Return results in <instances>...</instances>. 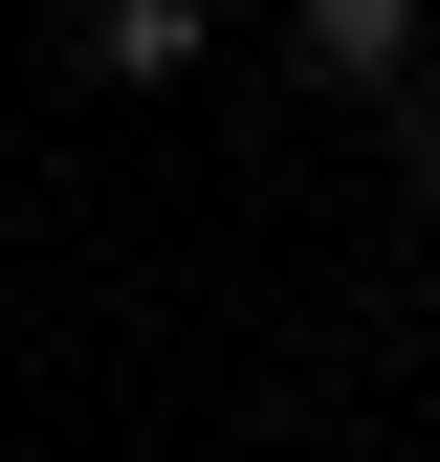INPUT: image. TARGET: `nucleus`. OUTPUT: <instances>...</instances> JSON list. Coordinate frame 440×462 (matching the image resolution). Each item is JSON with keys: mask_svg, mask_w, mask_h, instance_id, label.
Masks as SVG:
<instances>
[{"mask_svg": "<svg viewBox=\"0 0 440 462\" xmlns=\"http://www.w3.org/2000/svg\"><path fill=\"white\" fill-rule=\"evenodd\" d=\"M374 133H397V177L440 199V67H397V88H374Z\"/></svg>", "mask_w": 440, "mask_h": 462, "instance_id": "obj_3", "label": "nucleus"}, {"mask_svg": "<svg viewBox=\"0 0 440 462\" xmlns=\"http://www.w3.org/2000/svg\"><path fill=\"white\" fill-rule=\"evenodd\" d=\"M287 67L308 88H397L418 67V0H287Z\"/></svg>", "mask_w": 440, "mask_h": 462, "instance_id": "obj_2", "label": "nucleus"}, {"mask_svg": "<svg viewBox=\"0 0 440 462\" xmlns=\"http://www.w3.org/2000/svg\"><path fill=\"white\" fill-rule=\"evenodd\" d=\"M198 67V0H67V88H177Z\"/></svg>", "mask_w": 440, "mask_h": 462, "instance_id": "obj_1", "label": "nucleus"}]
</instances>
